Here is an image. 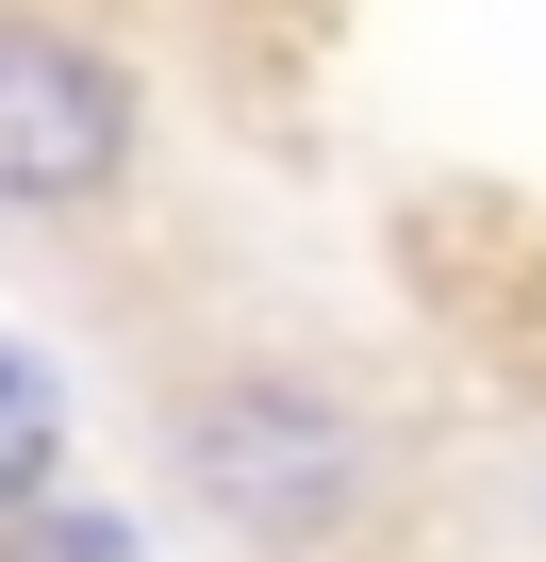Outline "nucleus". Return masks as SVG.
Masks as SVG:
<instances>
[{"instance_id":"obj_1","label":"nucleus","mask_w":546,"mask_h":562,"mask_svg":"<svg viewBox=\"0 0 546 562\" xmlns=\"http://www.w3.org/2000/svg\"><path fill=\"white\" fill-rule=\"evenodd\" d=\"M116 166H133V83L51 18H0V199L51 215V199H100Z\"/></svg>"},{"instance_id":"obj_2","label":"nucleus","mask_w":546,"mask_h":562,"mask_svg":"<svg viewBox=\"0 0 546 562\" xmlns=\"http://www.w3.org/2000/svg\"><path fill=\"white\" fill-rule=\"evenodd\" d=\"M199 480H215V513H248V529H332V513H348V430H332L315 397H282V381H232V397L199 414Z\"/></svg>"},{"instance_id":"obj_3","label":"nucleus","mask_w":546,"mask_h":562,"mask_svg":"<svg viewBox=\"0 0 546 562\" xmlns=\"http://www.w3.org/2000/svg\"><path fill=\"white\" fill-rule=\"evenodd\" d=\"M51 447H67V397H51V364L0 331V513H34L51 496Z\"/></svg>"},{"instance_id":"obj_4","label":"nucleus","mask_w":546,"mask_h":562,"mask_svg":"<svg viewBox=\"0 0 546 562\" xmlns=\"http://www.w3.org/2000/svg\"><path fill=\"white\" fill-rule=\"evenodd\" d=\"M0 562H149V546L83 496H34V513H0Z\"/></svg>"}]
</instances>
